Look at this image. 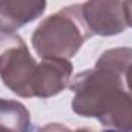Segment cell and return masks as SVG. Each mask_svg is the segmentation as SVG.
<instances>
[{
	"label": "cell",
	"mask_w": 132,
	"mask_h": 132,
	"mask_svg": "<svg viewBox=\"0 0 132 132\" xmlns=\"http://www.w3.org/2000/svg\"><path fill=\"white\" fill-rule=\"evenodd\" d=\"M46 9V0H0V32L15 29L38 19Z\"/></svg>",
	"instance_id": "6"
},
{
	"label": "cell",
	"mask_w": 132,
	"mask_h": 132,
	"mask_svg": "<svg viewBox=\"0 0 132 132\" xmlns=\"http://www.w3.org/2000/svg\"><path fill=\"white\" fill-rule=\"evenodd\" d=\"M37 63L23 38L17 34H0V78L17 95L32 97Z\"/></svg>",
	"instance_id": "3"
},
{
	"label": "cell",
	"mask_w": 132,
	"mask_h": 132,
	"mask_svg": "<svg viewBox=\"0 0 132 132\" xmlns=\"http://www.w3.org/2000/svg\"><path fill=\"white\" fill-rule=\"evenodd\" d=\"M92 35L83 17L81 5H71L46 17L34 31L31 42L34 51L43 60H69Z\"/></svg>",
	"instance_id": "2"
},
{
	"label": "cell",
	"mask_w": 132,
	"mask_h": 132,
	"mask_svg": "<svg viewBox=\"0 0 132 132\" xmlns=\"http://www.w3.org/2000/svg\"><path fill=\"white\" fill-rule=\"evenodd\" d=\"M29 126L31 117L22 103L0 98V132H28Z\"/></svg>",
	"instance_id": "7"
},
{
	"label": "cell",
	"mask_w": 132,
	"mask_h": 132,
	"mask_svg": "<svg viewBox=\"0 0 132 132\" xmlns=\"http://www.w3.org/2000/svg\"><path fill=\"white\" fill-rule=\"evenodd\" d=\"M71 89L75 114L94 117L111 129L132 131V92L125 88L123 71L97 62L74 78Z\"/></svg>",
	"instance_id": "1"
},
{
	"label": "cell",
	"mask_w": 132,
	"mask_h": 132,
	"mask_svg": "<svg viewBox=\"0 0 132 132\" xmlns=\"http://www.w3.org/2000/svg\"><path fill=\"white\" fill-rule=\"evenodd\" d=\"M123 8H125L126 23H128V26L132 28V0H125L123 2Z\"/></svg>",
	"instance_id": "8"
},
{
	"label": "cell",
	"mask_w": 132,
	"mask_h": 132,
	"mask_svg": "<svg viewBox=\"0 0 132 132\" xmlns=\"http://www.w3.org/2000/svg\"><path fill=\"white\" fill-rule=\"evenodd\" d=\"M125 81H126V86H128V89L132 92V65L126 69V72H125Z\"/></svg>",
	"instance_id": "9"
},
{
	"label": "cell",
	"mask_w": 132,
	"mask_h": 132,
	"mask_svg": "<svg viewBox=\"0 0 132 132\" xmlns=\"http://www.w3.org/2000/svg\"><path fill=\"white\" fill-rule=\"evenodd\" d=\"M72 65L63 59H46L37 63L32 80V97L49 98L69 85Z\"/></svg>",
	"instance_id": "5"
},
{
	"label": "cell",
	"mask_w": 132,
	"mask_h": 132,
	"mask_svg": "<svg viewBox=\"0 0 132 132\" xmlns=\"http://www.w3.org/2000/svg\"><path fill=\"white\" fill-rule=\"evenodd\" d=\"M72 132H91L89 129H77V131H72Z\"/></svg>",
	"instance_id": "11"
},
{
	"label": "cell",
	"mask_w": 132,
	"mask_h": 132,
	"mask_svg": "<svg viewBox=\"0 0 132 132\" xmlns=\"http://www.w3.org/2000/svg\"><path fill=\"white\" fill-rule=\"evenodd\" d=\"M103 132H132V131H118V129H106Z\"/></svg>",
	"instance_id": "10"
},
{
	"label": "cell",
	"mask_w": 132,
	"mask_h": 132,
	"mask_svg": "<svg viewBox=\"0 0 132 132\" xmlns=\"http://www.w3.org/2000/svg\"><path fill=\"white\" fill-rule=\"evenodd\" d=\"M81 12L94 35H115L128 26L121 0H88Z\"/></svg>",
	"instance_id": "4"
}]
</instances>
